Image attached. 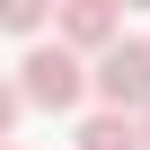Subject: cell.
<instances>
[{
  "instance_id": "obj_2",
  "label": "cell",
  "mask_w": 150,
  "mask_h": 150,
  "mask_svg": "<svg viewBox=\"0 0 150 150\" xmlns=\"http://www.w3.org/2000/svg\"><path fill=\"white\" fill-rule=\"evenodd\" d=\"M88 88L106 97V115H132V124H141V115H150V44L124 35L106 62H88Z\"/></svg>"
},
{
  "instance_id": "obj_7",
  "label": "cell",
  "mask_w": 150,
  "mask_h": 150,
  "mask_svg": "<svg viewBox=\"0 0 150 150\" xmlns=\"http://www.w3.org/2000/svg\"><path fill=\"white\" fill-rule=\"evenodd\" d=\"M141 150H150V115H141Z\"/></svg>"
},
{
  "instance_id": "obj_6",
  "label": "cell",
  "mask_w": 150,
  "mask_h": 150,
  "mask_svg": "<svg viewBox=\"0 0 150 150\" xmlns=\"http://www.w3.org/2000/svg\"><path fill=\"white\" fill-rule=\"evenodd\" d=\"M18 106H27V97H18V80H0V141H9V124H18Z\"/></svg>"
},
{
  "instance_id": "obj_8",
  "label": "cell",
  "mask_w": 150,
  "mask_h": 150,
  "mask_svg": "<svg viewBox=\"0 0 150 150\" xmlns=\"http://www.w3.org/2000/svg\"><path fill=\"white\" fill-rule=\"evenodd\" d=\"M0 150H9V141H0Z\"/></svg>"
},
{
  "instance_id": "obj_1",
  "label": "cell",
  "mask_w": 150,
  "mask_h": 150,
  "mask_svg": "<svg viewBox=\"0 0 150 150\" xmlns=\"http://www.w3.org/2000/svg\"><path fill=\"white\" fill-rule=\"evenodd\" d=\"M18 97L44 106V115H71V106L88 97V62L71 53V44H27V62H18Z\"/></svg>"
},
{
  "instance_id": "obj_5",
  "label": "cell",
  "mask_w": 150,
  "mask_h": 150,
  "mask_svg": "<svg viewBox=\"0 0 150 150\" xmlns=\"http://www.w3.org/2000/svg\"><path fill=\"white\" fill-rule=\"evenodd\" d=\"M0 27H9V35H44L53 9H44V0H0Z\"/></svg>"
},
{
  "instance_id": "obj_3",
  "label": "cell",
  "mask_w": 150,
  "mask_h": 150,
  "mask_svg": "<svg viewBox=\"0 0 150 150\" xmlns=\"http://www.w3.org/2000/svg\"><path fill=\"white\" fill-rule=\"evenodd\" d=\"M53 44H71V53H115L124 44V9H115V0H71V9L53 18Z\"/></svg>"
},
{
  "instance_id": "obj_4",
  "label": "cell",
  "mask_w": 150,
  "mask_h": 150,
  "mask_svg": "<svg viewBox=\"0 0 150 150\" xmlns=\"http://www.w3.org/2000/svg\"><path fill=\"white\" fill-rule=\"evenodd\" d=\"M80 150H141V124L132 115H88L80 124Z\"/></svg>"
}]
</instances>
